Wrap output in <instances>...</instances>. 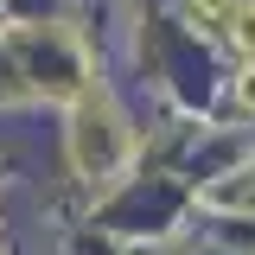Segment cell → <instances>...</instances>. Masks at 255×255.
<instances>
[{
    "mask_svg": "<svg viewBox=\"0 0 255 255\" xmlns=\"http://www.w3.org/2000/svg\"><path fill=\"white\" fill-rule=\"evenodd\" d=\"M243 102H249V109H255V70H249V77H243Z\"/></svg>",
    "mask_w": 255,
    "mask_h": 255,
    "instance_id": "7a4b0ae2",
    "label": "cell"
},
{
    "mask_svg": "<svg viewBox=\"0 0 255 255\" xmlns=\"http://www.w3.org/2000/svg\"><path fill=\"white\" fill-rule=\"evenodd\" d=\"M223 32H236V45L255 58V6H249V0H236V13H230V26H223Z\"/></svg>",
    "mask_w": 255,
    "mask_h": 255,
    "instance_id": "6da1fadb",
    "label": "cell"
}]
</instances>
